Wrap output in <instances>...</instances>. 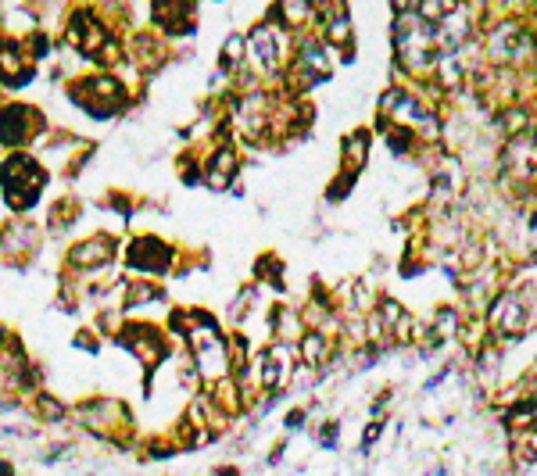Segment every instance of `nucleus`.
Segmentation results:
<instances>
[{
	"mask_svg": "<svg viewBox=\"0 0 537 476\" xmlns=\"http://www.w3.org/2000/svg\"><path fill=\"white\" fill-rule=\"evenodd\" d=\"M72 426L83 441L97 444L108 451H133L140 441V419L137 408L119 394H83L72 401Z\"/></svg>",
	"mask_w": 537,
	"mask_h": 476,
	"instance_id": "obj_1",
	"label": "nucleus"
},
{
	"mask_svg": "<svg viewBox=\"0 0 537 476\" xmlns=\"http://www.w3.org/2000/svg\"><path fill=\"white\" fill-rule=\"evenodd\" d=\"M58 179L36 158V151L0 154V212L11 219H36L51 201Z\"/></svg>",
	"mask_w": 537,
	"mask_h": 476,
	"instance_id": "obj_2",
	"label": "nucleus"
},
{
	"mask_svg": "<svg viewBox=\"0 0 537 476\" xmlns=\"http://www.w3.org/2000/svg\"><path fill=\"white\" fill-rule=\"evenodd\" d=\"M61 97H65V104L76 115H83L86 122H97V126L126 119V115H133L144 104L137 94H129L115 72H104V68H90L79 79L65 83L61 86Z\"/></svg>",
	"mask_w": 537,
	"mask_h": 476,
	"instance_id": "obj_3",
	"label": "nucleus"
},
{
	"mask_svg": "<svg viewBox=\"0 0 537 476\" xmlns=\"http://www.w3.org/2000/svg\"><path fill=\"white\" fill-rule=\"evenodd\" d=\"M183 244L169 240L154 230H129L122 237V272L133 280H158L169 283L179 276Z\"/></svg>",
	"mask_w": 537,
	"mask_h": 476,
	"instance_id": "obj_4",
	"label": "nucleus"
},
{
	"mask_svg": "<svg viewBox=\"0 0 537 476\" xmlns=\"http://www.w3.org/2000/svg\"><path fill=\"white\" fill-rule=\"evenodd\" d=\"M54 115L29 97H0V154L36 151L43 136L51 133Z\"/></svg>",
	"mask_w": 537,
	"mask_h": 476,
	"instance_id": "obj_5",
	"label": "nucleus"
},
{
	"mask_svg": "<svg viewBox=\"0 0 537 476\" xmlns=\"http://www.w3.org/2000/svg\"><path fill=\"white\" fill-rule=\"evenodd\" d=\"M111 348H119L122 355L133 358L144 376L158 373V369L176 355V344H172V337L165 333V326L151 323V319H126V326H122V333L115 337Z\"/></svg>",
	"mask_w": 537,
	"mask_h": 476,
	"instance_id": "obj_6",
	"label": "nucleus"
},
{
	"mask_svg": "<svg viewBox=\"0 0 537 476\" xmlns=\"http://www.w3.org/2000/svg\"><path fill=\"white\" fill-rule=\"evenodd\" d=\"M47 247L51 244L43 237L40 219H0V269L26 272L29 265H40Z\"/></svg>",
	"mask_w": 537,
	"mask_h": 476,
	"instance_id": "obj_7",
	"label": "nucleus"
},
{
	"mask_svg": "<svg viewBox=\"0 0 537 476\" xmlns=\"http://www.w3.org/2000/svg\"><path fill=\"white\" fill-rule=\"evenodd\" d=\"M147 26L158 36L179 47V43H194L201 33V4L190 0H154L147 4Z\"/></svg>",
	"mask_w": 537,
	"mask_h": 476,
	"instance_id": "obj_8",
	"label": "nucleus"
},
{
	"mask_svg": "<svg viewBox=\"0 0 537 476\" xmlns=\"http://www.w3.org/2000/svg\"><path fill=\"white\" fill-rule=\"evenodd\" d=\"M248 158L240 154L237 140H212L205 151V169H201V190L208 194H230L233 183L244 179Z\"/></svg>",
	"mask_w": 537,
	"mask_h": 476,
	"instance_id": "obj_9",
	"label": "nucleus"
},
{
	"mask_svg": "<svg viewBox=\"0 0 537 476\" xmlns=\"http://www.w3.org/2000/svg\"><path fill=\"white\" fill-rule=\"evenodd\" d=\"M126 61L147 83H154L162 72L172 68V43L154 33L151 26H137L133 33H126Z\"/></svg>",
	"mask_w": 537,
	"mask_h": 476,
	"instance_id": "obj_10",
	"label": "nucleus"
},
{
	"mask_svg": "<svg viewBox=\"0 0 537 476\" xmlns=\"http://www.w3.org/2000/svg\"><path fill=\"white\" fill-rule=\"evenodd\" d=\"M176 305L172 301V290L169 283H158V280H126V290H122V315L126 319H151V323H162L169 308Z\"/></svg>",
	"mask_w": 537,
	"mask_h": 476,
	"instance_id": "obj_11",
	"label": "nucleus"
},
{
	"mask_svg": "<svg viewBox=\"0 0 537 476\" xmlns=\"http://www.w3.org/2000/svg\"><path fill=\"white\" fill-rule=\"evenodd\" d=\"M33 83H40V68L29 61L26 43L0 33V97H22Z\"/></svg>",
	"mask_w": 537,
	"mask_h": 476,
	"instance_id": "obj_12",
	"label": "nucleus"
},
{
	"mask_svg": "<svg viewBox=\"0 0 537 476\" xmlns=\"http://www.w3.org/2000/svg\"><path fill=\"white\" fill-rule=\"evenodd\" d=\"M43 219H40V226H43V237H47V244H69L72 240V233L83 226V219H86V201L76 194V190H61L58 197H51V201L43 204Z\"/></svg>",
	"mask_w": 537,
	"mask_h": 476,
	"instance_id": "obj_13",
	"label": "nucleus"
},
{
	"mask_svg": "<svg viewBox=\"0 0 537 476\" xmlns=\"http://www.w3.org/2000/svg\"><path fill=\"white\" fill-rule=\"evenodd\" d=\"M36 29H43L40 0H8V4H0V33L4 36L29 40Z\"/></svg>",
	"mask_w": 537,
	"mask_h": 476,
	"instance_id": "obj_14",
	"label": "nucleus"
},
{
	"mask_svg": "<svg viewBox=\"0 0 537 476\" xmlns=\"http://www.w3.org/2000/svg\"><path fill=\"white\" fill-rule=\"evenodd\" d=\"M337 351H341V344L323 330H305L298 340V362L301 369H312V373H326L333 366Z\"/></svg>",
	"mask_w": 537,
	"mask_h": 476,
	"instance_id": "obj_15",
	"label": "nucleus"
},
{
	"mask_svg": "<svg viewBox=\"0 0 537 476\" xmlns=\"http://www.w3.org/2000/svg\"><path fill=\"white\" fill-rule=\"evenodd\" d=\"M369 154H373V129H351L341 140V172H351V176L366 172Z\"/></svg>",
	"mask_w": 537,
	"mask_h": 476,
	"instance_id": "obj_16",
	"label": "nucleus"
},
{
	"mask_svg": "<svg viewBox=\"0 0 537 476\" xmlns=\"http://www.w3.org/2000/svg\"><path fill=\"white\" fill-rule=\"evenodd\" d=\"M215 68L226 72V76H237L240 68H248V43H244V33L240 29H230V33L222 36L219 43V54H215Z\"/></svg>",
	"mask_w": 537,
	"mask_h": 476,
	"instance_id": "obj_17",
	"label": "nucleus"
},
{
	"mask_svg": "<svg viewBox=\"0 0 537 476\" xmlns=\"http://www.w3.org/2000/svg\"><path fill=\"white\" fill-rule=\"evenodd\" d=\"M251 276L262 290H276V294H283V283H287V265H283V258L276 255V251H265V255L255 258V265H251Z\"/></svg>",
	"mask_w": 537,
	"mask_h": 476,
	"instance_id": "obj_18",
	"label": "nucleus"
},
{
	"mask_svg": "<svg viewBox=\"0 0 537 476\" xmlns=\"http://www.w3.org/2000/svg\"><path fill=\"white\" fill-rule=\"evenodd\" d=\"M86 323L101 333L104 344H115V337H119L122 326H126V315H122L119 308H97V312H90V319H86Z\"/></svg>",
	"mask_w": 537,
	"mask_h": 476,
	"instance_id": "obj_19",
	"label": "nucleus"
},
{
	"mask_svg": "<svg viewBox=\"0 0 537 476\" xmlns=\"http://www.w3.org/2000/svg\"><path fill=\"white\" fill-rule=\"evenodd\" d=\"M104 348H108V344H104L101 333H97L90 323H83V326H76V330H72V351H79V355L97 358Z\"/></svg>",
	"mask_w": 537,
	"mask_h": 476,
	"instance_id": "obj_20",
	"label": "nucleus"
},
{
	"mask_svg": "<svg viewBox=\"0 0 537 476\" xmlns=\"http://www.w3.org/2000/svg\"><path fill=\"white\" fill-rule=\"evenodd\" d=\"M312 441H316L319 451H337V444H341V423H337V419H323V423L312 430Z\"/></svg>",
	"mask_w": 537,
	"mask_h": 476,
	"instance_id": "obj_21",
	"label": "nucleus"
},
{
	"mask_svg": "<svg viewBox=\"0 0 537 476\" xmlns=\"http://www.w3.org/2000/svg\"><path fill=\"white\" fill-rule=\"evenodd\" d=\"M355 179H358V176H351V172H337V176L330 179V187H326V201H330V204H341L344 197L351 194V187H355Z\"/></svg>",
	"mask_w": 537,
	"mask_h": 476,
	"instance_id": "obj_22",
	"label": "nucleus"
},
{
	"mask_svg": "<svg viewBox=\"0 0 537 476\" xmlns=\"http://www.w3.org/2000/svg\"><path fill=\"white\" fill-rule=\"evenodd\" d=\"M208 476H240V466H237V462H230V459L215 462V466L208 469Z\"/></svg>",
	"mask_w": 537,
	"mask_h": 476,
	"instance_id": "obj_23",
	"label": "nucleus"
}]
</instances>
